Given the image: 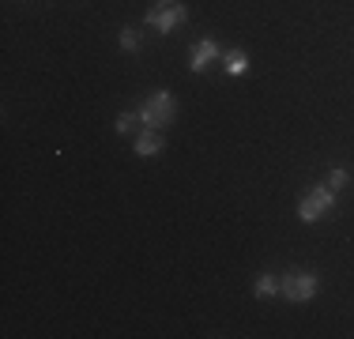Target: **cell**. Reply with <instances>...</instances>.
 <instances>
[{"label":"cell","mask_w":354,"mask_h":339,"mask_svg":"<svg viewBox=\"0 0 354 339\" xmlns=\"http://www.w3.org/2000/svg\"><path fill=\"white\" fill-rule=\"evenodd\" d=\"M317 291H320V279L313 275V271H290V275L279 279V294L286 302H294V305L313 302Z\"/></svg>","instance_id":"obj_4"},{"label":"cell","mask_w":354,"mask_h":339,"mask_svg":"<svg viewBox=\"0 0 354 339\" xmlns=\"http://www.w3.org/2000/svg\"><path fill=\"white\" fill-rule=\"evenodd\" d=\"M347 181H351V170H347V166H335L332 174H328V181H324V185L339 192V189H347Z\"/></svg>","instance_id":"obj_9"},{"label":"cell","mask_w":354,"mask_h":339,"mask_svg":"<svg viewBox=\"0 0 354 339\" xmlns=\"http://www.w3.org/2000/svg\"><path fill=\"white\" fill-rule=\"evenodd\" d=\"M136 117H140L143 129H158V132H162L166 125H174V117H177V98L170 95V91H155L151 98H143V106L136 109Z\"/></svg>","instance_id":"obj_1"},{"label":"cell","mask_w":354,"mask_h":339,"mask_svg":"<svg viewBox=\"0 0 354 339\" xmlns=\"http://www.w3.org/2000/svg\"><path fill=\"white\" fill-rule=\"evenodd\" d=\"M218 57H223V49H218V42L215 38H204V42H196V46L189 49V72H207Z\"/></svg>","instance_id":"obj_5"},{"label":"cell","mask_w":354,"mask_h":339,"mask_svg":"<svg viewBox=\"0 0 354 339\" xmlns=\"http://www.w3.org/2000/svg\"><path fill=\"white\" fill-rule=\"evenodd\" d=\"M117 42H121L124 53H136V49H140V30L136 27H121V38H117Z\"/></svg>","instance_id":"obj_10"},{"label":"cell","mask_w":354,"mask_h":339,"mask_svg":"<svg viewBox=\"0 0 354 339\" xmlns=\"http://www.w3.org/2000/svg\"><path fill=\"white\" fill-rule=\"evenodd\" d=\"M223 68H226V75H245L249 72V53L245 49H230V53H223Z\"/></svg>","instance_id":"obj_7"},{"label":"cell","mask_w":354,"mask_h":339,"mask_svg":"<svg viewBox=\"0 0 354 339\" xmlns=\"http://www.w3.org/2000/svg\"><path fill=\"white\" fill-rule=\"evenodd\" d=\"M252 294H257L260 302L275 298V294H279V279H275V275H260L257 283H252Z\"/></svg>","instance_id":"obj_8"},{"label":"cell","mask_w":354,"mask_h":339,"mask_svg":"<svg viewBox=\"0 0 354 339\" xmlns=\"http://www.w3.org/2000/svg\"><path fill=\"white\" fill-rule=\"evenodd\" d=\"M335 211V189H328V185H317V189H309L306 196L298 203V219L301 223H320L324 215H332Z\"/></svg>","instance_id":"obj_2"},{"label":"cell","mask_w":354,"mask_h":339,"mask_svg":"<svg viewBox=\"0 0 354 339\" xmlns=\"http://www.w3.org/2000/svg\"><path fill=\"white\" fill-rule=\"evenodd\" d=\"M162 147H166V136L158 132V129H143L140 136H136V155L140 158H155V155H162Z\"/></svg>","instance_id":"obj_6"},{"label":"cell","mask_w":354,"mask_h":339,"mask_svg":"<svg viewBox=\"0 0 354 339\" xmlns=\"http://www.w3.org/2000/svg\"><path fill=\"white\" fill-rule=\"evenodd\" d=\"M136 125H140V117H136V113H121V117H117V132H124V136L136 132Z\"/></svg>","instance_id":"obj_11"},{"label":"cell","mask_w":354,"mask_h":339,"mask_svg":"<svg viewBox=\"0 0 354 339\" xmlns=\"http://www.w3.org/2000/svg\"><path fill=\"white\" fill-rule=\"evenodd\" d=\"M185 19H189V8H185L181 0H158L147 12V27L158 30V34H170L177 27H185Z\"/></svg>","instance_id":"obj_3"}]
</instances>
